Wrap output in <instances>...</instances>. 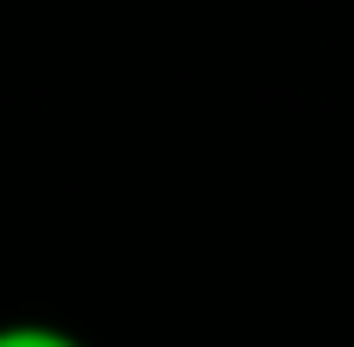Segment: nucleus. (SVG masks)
<instances>
[{
    "instance_id": "f257e3e1",
    "label": "nucleus",
    "mask_w": 354,
    "mask_h": 347,
    "mask_svg": "<svg viewBox=\"0 0 354 347\" xmlns=\"http://www.w3.org/2000/svg\"><path fill=\"white\" fill-rule=\"evenodd\" d=\"M0 347H86V341L53 321H0Z\"/></svg>"
}]
</instances>
